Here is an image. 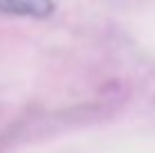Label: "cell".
<instances>
[{
	"label": "cell",
	"instance_id": "6da1fadb",
	"mask_svg": "<svg viewBox=\"0 0 155 153\" xmlns=\"http://www.w3.org/2000/svg\"><path fill=\"white\" fill-rule=\"evenodd\" d=\"M54 12V0H0V14L45 18Z\"/></svg>",
	"mask_w": 155,
	"mask_h": 153
}]
</instances>
